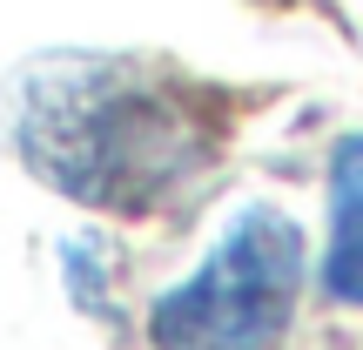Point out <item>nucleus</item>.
Returning <instances> with one entry per match:
<instances>
[{"label":"nucleus","instance_id":"1","mask_svg":"<svg viewBox=\"0 0 363 350\" xmlns=\"http://www.w3.org/2000/svg\"><path fill=\"white\" fill-rule=\"evenodd\" d=\"M13 148L48 189L108 216L169 209L222 148L216 94L121 54H54L13 88Z\"/></svg>","mask_w":363,"mask_h":350},{"label":"nucleus","instance_id":"2","mask_svg":"<svg viewBox=\"0 0 363 350\" xmlns=\"http://www.w3.org/2000/svg\"><path fill=\"white\" fill-rule=\"evenodd\" d=\"M303 283V236L276 209H242L208 263L148 310L155 350H269L289 330Z\"/></svg>","mask_w":363,"mask_h":350},{"label":"nucleus","instance_id":"3","mask_svg":"<svg viewBox=\"0 0 363 350\" xmlns=\"http://www.w3.org/2000/svg\"><path fill=\"white\" fill-rule=\"evenodd\" d=\"M323 290L337 303L363 310V135L337 148L330 162V249H323Z\"/></svg>","mask_w":363,"mask_h":350}]
</instances>
